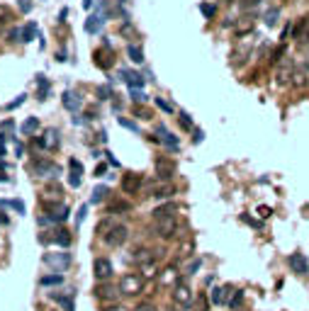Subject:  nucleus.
Segmentation results:
<instances>
[{
  "instance_id": "1",
  "label": "nucleus",
  "mask_w": 309,
  "mask_h": 311,
  "mask_svg": "<svg viewBox=\"0 0 309 311\" xmlns=\"http://www.w3.org/2000/svg\"><path fill=\"white\" fill-rule=\"evenodd\" d=\"M47 217H39V226H54V224H63L71 217V207L66 202H44Z\"/></svg>"
},
{
  "instance_id": "2",
  "label": "nucleus",
  "mask_w": 309,
  "mask_h": 311,
  "mask_svg": "<svg viewBox=\"0 0 309 311\" xmlns=\"http://www.w3.org/2000/svg\"><path fill=\"white\" fill-rule=\"evenodd\" d=\"M178 231H180V224H178L175 217H161V219H154V226H151V233H154L156 238H161V241H170V238H175Z\"/></svg>"
},
{
  "instance_id": "3",
  "label": "nucleus",
  "mask_w": 309,
  "mask_h": 311,
  "mask_svg": "<svg viewBox=\"0 0 309 311\" xmlns=\"http://www.w3.org/2000/svg\"><path fill=\"white\" fill-rule=\"evenodd\" d=\"M32 146L39 148V151H56L58 146H61V132H58L56 127H49L47 132L32 136Z\"/></svg>"
},
{
  "instance_id": "4",
  "label": "nucleus",
  "mask_w": 309,
  "mask_h": 311,
  "mask_svg": "<svg viewBox=\"0 0 309 311\" xmlns=\"http://www.w3.org/2000/svg\"><path fill=\"white\" fill-rule=\"evenodd\" d=\"M29 170L37 178H56V175H61V166H56L54 161H49L47 156H34L29 161Z\"/></svg>"
},
{
  "instance_id": "5",
  "label": "nucleus",
  "mask_w": 309,
  "mask_h": 311,
  "mask_svg": "<svg viewBox=\"0 0 309 311\" xmlns=\"http://www.w3.org/2000/svg\"><path fill=\"white\" fill-rule=\"evenodd\" d=\"M127 238H129V226H127V224H112L110 228H105V233H103V243H105L107 248L124 246Z\"/></svg>"
},
{
  "instance_id": "6",
  "label": "nucleus",
  "mask_w": 309,
  "mask_h": 311,
  "mask_svg": "<svg viewBox=\"0 0 309 311\" xmlns=\"http://www.w3.org/2000/svg\"><path fill=\"white\" fill-rule=\"evenodd\" d=\"M119 292H122V297H139L141 292H144V284L146 280L141 277L139 272H127L122 280H119Z\"/></svg>"
},
{
  "instance_id": "7",
  "label": "nucleus",
  "mask_w": 309,
  "mask_h": 311,
  "mask_svg": "<svg viewBox=\"0 0 309 311\" xmlns=\"http://www.w3.org/2000/svg\"><path fill=\"white\" fill-rule=\"evenodd\" d=\"M93 292H95V297H98L105 307H107V304H117V302H119V297H122L119 284L110 282V280H107V282H100L95 289H93Z\"/></svg>"
},
{
  "instance_id": "8",
  "label": "nucleus",
  "mask_w": 309,
  "mask_h": 311,
  "mask_svg": "<svg viewBox=\"0 0 309 311\" xmlns=\"http://www.w3.org/2000/svg\"><path fill=\"white\" fill-rule=\"evenodd\" d=\"M175 185L170 180H158V182H151L146 187V197H154V199H170L175 195Z\"/></svg>"
},
{
  "instance_id": "9",
  "label": "nucleus",
  "mask_w": 309,
  "mask_h": 311,
  "mask_svg": "<svg viewBox=\"0 0 309 311\" xmlns=\"http://www.w3.org/2000/svg\"><path fill=\"white\" fill-rule=\"evenodd\" d=\"M119 185H122V192H124V195H139L141 190L146 187V180H144V175H139V173H124Z\"/></svg>"
},
{
  "instance_id": "10",
  "label": "nucleus",
  "mask_w": 309,
  "mask_h": 311,
  "mask_svg": "<svg viewBox=\"0 0 309 311\" xmlns=\"http://www.w3.org/2000/svg\"><path fill=\"white\" fill-rule=\"evenodd\" d=\"M173 302H175V307H180V309H190L193 302H195V294H193V289L185 282H178L173 287Z\"/></svg>"
},
{
  "instance_id": "11",
  "label": "nucleus",
  "mask_w": 309,
  "mask_h": 311,
  "mask_svg": "<svg viewBox=\"0 0 309 311\" xmlns=\"http://www.w3.org/2000/svg\"><path fill=\"white\" fill-rule=\"evenodd\" d=\"M295 63H292V58H282L280 63H278V71H275V85H280V88H285V85L292 83V78H295Z\"/></svg>"
},
{
  "instance_id": "12",
  "label": "nucleus",
  "mask_w": 309,
  "mask_h": 311,
  "mask_svg": "<svg viewBox=\"0 0 309 311\" xmlns=\"http://www.w3.org/2000/svg\"><path fill=\"white\" fill-rule=\"evenodd\" d=\"M292 39H295L297 46H309V15L300 17L292 25Z\"/></svg>"
},
{
  "instance_id": "13",
  "label": "nucleus",
  "mask_w": 309,
  "mask_h": 311,
  "mask_svg": "<svg viewBox=\"0 0 309 311\" xmlns=\"http://www.w3.org/2000/svg\"><path fill=\"white\" fill-rule=\"evenodd\" d=\"M93 272H95V277H98L100 282H107V280L112 277V272H114L112 260H110V258H105V255L95 258V260H93Z\"/></svg>"
},
{
  "instance_id": "14",
  "label": "nucleus",
  "mask_w": 309,
  "mask_h": 311,
  "mask_svg": "<svg viewBox=\"0 0 309 311\" xmlns=\"http://www.w3.org/2000/svg\"><path fill=\"white\" fill-rule=\"evenodd\" d=\"M231 294H234V287H231V284L212 287V289H209V302H212L214 307H222V304H229Z\"/></svg>"
},
{
  "instance_id": "15",
  "label": "nucleus",
  "mask_w": 309,
  "mask_h": 311,
  "mask_svg": "<svg viewBox=\"0 0 309 311\" xmlns=\"http://www.w3.org/2000/svg\"><path fill=\"white\" fill-rule=\"evenodd\" d=\"M287 267L297 275H309V260L305 253H290L287 255Z\"/></svg>"
},
{
  "instance_id": "16",
  "label": "nucleus",
  "mask_w": 309,
  "mask_h": 311,
  "mask_svg": "<svg viewBox=\"0 0 309 311\" xmlns=\"http://www.w3.org/2000/svg\"><path fill=\"white\" fill-rule=\"evenodd\" d=\"M156 277H158V284H163V287H175V284L180 282V280H178V277H180L178 265H173V263L166 265L163 270H158V275H156Z\"/></svg>"
},
{
  "instance_id": "17",
  "label": "nucleus",
  "mask_w": 309,
  "mask_h": 311,
  "mask_svg": "<svg viewBox=\"0 0 309 311\" xmlns=\"http://www.w3.org/2000/svg\"><path fill=\"white\" fill-rule=\"evenodd\" d=\"M175 170H178V166H175V161L173 158H156V175H158V180H170L173 175H175Z\"/></svg>"
},
{
  "instance_id": "18",
  "label": "nucleus",
  "mask_w": 309,
  "mask_h": 311,
  "mask_svg": "<svg viewBox=\"0 0 309 311\" xmlns=\"http://www.w3.org/2000/svg\"><path fill=\"white\" fill-rule=\"evenodd\" d=\"M156 136H158V143L166 146L168 151H178L180 148V139L175 134H170L166 127H156Z\"/></svg>"
},
{
  "instance_id": "19",
  "label": "nucleus",
  "mask_w": 309,
  "mask_h": 311,
  "mask_svg": "<svg viewBox=\"0 0 309 311\" xmlns=\"http://www.w3.org/2000/svg\"><path fill=\"white\" fill-rule=\"evenodd\" d=\"M119 76H122V81L129 85L132 90H144V85H146V81H144V76L141 73H137V71H129V68H122L119 71Z\"/></svg>"
},
{
  "instance_id": "20",
  "label": "nucleus",
  "mask_w": 309,
  "mask_h": 311,
  "mask_svg": "<svg viewBox=\"0 0 309 311\" xmlns=\"http://www.w3.org/2000/svg\"><path fill=\"white\" fill-rule=\"evenodd\" d=\"M61 102H63V107H66L68 112H78L81 105H83V97H81L76 90H66V92L61 95Z\"/></svg>"
},
{
  "instance_id": "21",
  "label": "nucleus",
  "mask_w": 309,
  "mask_h": 311,
  "mask_svg": "<svg viewBox=\"0 0 309 311\" xmlns=\"http://www.w3.org/2000/svg\"><path fill=\"white\" fill-rule=\"evenodd\" d=\"M68 185L71 187H81V175H83V163L78 158H68Z\"/></svg>"
},
{
  "instance_id": "22",
  "label": "nucleus",
  "mask_w": 309,
  "mask_h": 311,
  "mask_svg": "<svg viewBox=\"0 0 309 311\" xmlns=\"http://www.w3.org/2000/svg\"><path fill=\"white\" fill-rule=\"evenodd\" d=\"M44 241L56 243L58 248H68V246H71V241H73V236H71V231H68V228H56V231H54V236H49V238H44ZM44 241H42V243H44Z\"/></svg>"
},
{
  "instance_id": "23",
  "label": "nucleus",
  "mask_w": 309,
  "mask_h": 311,
  "mask_svg": "<svg viewBox=\"0 0 309 311\" xmlns=\"http://www.w3.org/2000/svg\"><path fill=\"white\" fill-rule=\"evenodd\" d=\"M44 263H49V265H56L58 270H61V267H68V265H71V255H68V253L44 255Z\"/></svg>"
},
{
  "instance_id": "24",
  "label": "nucleus",
  "mask_w": 309,
  "mask_h": 311,
  "mask_svg": "<svg viewBox=\"0 0 309 311\" xmlns=\"http://www.w3.org/2000/svg\"><path fill=\"white\" fill-rule=\"evenodd\" d=\"M54 302H58L61 307H63V311H76V304H73V294H58V292H52L49 294Z\"/></svg>"
},
{
  "instance_id": "25",
  "label": "nucleus",
  "mask_w": 309,
  "mask_h": 311,
  "mask_svg": "<svg viewBox=\"0 0 309 311\" xmlns=\"http://www.w3.org/2000/svg\"><path fill=\"white\" fill-rule=\"evenodd\" d=\"M105 212H107V214H124V212H132V204H129L127 199H117V202H110V204H107Z\"/></svg>"
},
{
  "instance_id": "26",
  "label": "nucleus",
  "mask_w": 309,
  "mask_h": 311,
  "mask_svg": "<svg viewBox=\"0 0 309 311\" xmlns=\"http://www.w3.org/2000/svg\"><path fill=\"white\" fill-rule=\"evenodd\" d=\"M37 88H39V90H37V100H39V102H44V100L49 97L52 83H49V81H47L44 76H37Z\"/></svg>"
},
{
  "instance_id": "27",
  "label": "nucleus",
  "mask_w": 309,
  "mask_h": 311,
  "mask_svg": "<svg viewBox=\"0 0 309 311\" xmlns=\"http://www.w3.org/2000/svg\"><path fill=\"white\" fill-rule=\"evenodd\" d=\"M20 132H22L25 136H34V134L39 132V119H37V117H27V119L22 122Z\"/></svg>"
},
{
  "instance_id": "28",
  "label": "nucleus",
  "mask_w": 309,
  "mask_h": 311,
  "mask_svg": "<svg viewBox=\"0 0 309 311\" xmlns=\"http://www.w3.org/2000/svg\"><path fill=\"white\" fill-rule=\"evenodd\" d=\"M103 25H105V20H103V17L90 15V17L85 20V32H88V34H98V32L103 29Z\"/></svg>"
},
{
  "instance_id": "29",
  "label": "nucleus",
  "mask_w": 309,
  "mask_h": 311,
  "mask_svg": "<svg viewBox=\"0 0 309 311\" xmlns=\"http://www.w3.org/2000/svg\"><path fill=\"white\" fill-rule=\"evenodd\" d=\"M44 195H49V199H44V202H63V199H61V185H58V182H49V185L44 187Z\"/></svg>"
},
{
  "instance_id": "30",
  "label": "nucleus",
  "mask_w": 309,
  "mask_h": 311,
  "mask_svg": "<svg viewBox=\"0 0 309 311\" xmlns=\"http://www.w3.org/2000/svg\"><path fill=\"white\" fill-rule=\"evenodd\" d=\"M107 197H110V187H107V185H98V187L93 190L90 202H93V204H100L103 199H107Z\"/></svg>"
},
{
  "instance_id": "31",
  "label": "nucleus",
  "mask_w": 309,
  "mask_h": 311,
  "mask_svg": "<svg viewBox=\"0 0 309 311\" xmlns=\"http://www.w3.org/2000/svg\"><path fill=\"white\" fill-rule=\"evenodd\" d=\"M15 22V10H10L5 2H0V25H12Z\"/></svg>"
},
{
  "instance_id": "32",
  "label": "nucleus",
  "mask_w": 309,
  "mask_h": 311,
  "mask_svg": "<svg viewBox=\"0 0 309 311\" xmlns=\"http://www.w3.org/2000/svg\"><path fill=\"white\" fill-rule=\"evenodd\" d=\"M178 207L173 204V202H168V204H161V207H156L154 209V219H161V217H173V212H175Z\"/></svg>"
},
{
  "instance_id": "33",
  "label": "nucleus",
  "mask_w": 309,
  "mask_h": 311,
  "mask_svg": "<svg viewBox=\"0 0 309 311\" xmlns=\"http://www.w3.org/2000/svg\"><path fill=\"white\" fill-rule=\"evenodd\" d=\"M127 56L132 58L134 63H144V49L137 44H127Z\"/></svg>"
},
{
  "instance_id": "34",
  "label": "nucleus",
  "mask_w": 309,
  "mask_h": 311,
  "mask_svg": "<svg viewBox=\"0 0 309 311\" xmlns=\"http://www.w3.org/2000/svg\"><path fill=\"white\" fill-rule=\"evenodd\" d=\"M263 20H265V25H268V27H275V25H278V20H280V7H270V10H265Z\"/></svg>"
},
{
  "instance_id": "35",
  "label": "nucleus",
  "mask_w": 309,
  "mask_h": 311,
  "mask_svg": "<svg viewBox=\"0 0 309 311\" xmlns=\"http://www.w3.org/2000/svg\"><path fill=\"white\" fill-rule=\"evenodd\" d=\"M241 304H244V289H234V294H231V299H229L226 307H229L231 311H236Z\"/></svg>"
},
{
  "instance_id": "36",
  "label": "nucleus",
  "mask_w": 309,
  "mask_h": 311,
  "mask_svg": "<svg viewBox=\"0 0 309 311\" xmlns=\"http://www.w3.org/2000/svg\"><path fill=\"white\" fill-rule=\"evenodd\" d=\"M178 124H180L185 132H193V129H195V122H193V117H190L188 112H180V114H178Z\"/></svg>"
},
{
  "instance_id": "37",
  "label": "nucleus",
  "mask_w": 309,
  "mask_h": 311,
  "mask_svg": "<svg viewBox=\"0 0 309 311\" xmlns=\"http://www.w3.org/2000/svg\"><path fill=\"white\" fill-rule=\"evenodd\" d=\"M34 37H37V25H34V22H29V25L22 27V44H29Z\"/></svg>"
},
{
  "instance_id": "38",
  "label": "nucleus",
  "mask_w": 309,
  "mask_h": 311,
  "mask_svg": "<svg viewBox=\"0 0 309 311\" xmlns=\"http://www.w3.org/2000/svg\"><path fill=\"white\" fill-rule=\"evenodd\" d=\"M63 282V275L58 272V275H44L42 280H39V284L42 287H54V284H61Z\"/></svg>"
},
{
  "instance_id": "39",
  "label": "nucleus",
  "mask_w": 309,
  "mask_h": 311,
  "mask_svg": "<svg viewBox=\"0 0 309 311\" xmlns=\"http://www.w3.org/2000/svg\"><path fill=\"white\" fill-rule=\"evenodd\" d=\"M200 12H202L207 20H214V15H217V5H212V2H202V5H200Z\"/></svg>"
},
{
  "instance_id": "40",
  "label": "nucleus",
  "mask_w": 309,
  "mask_h": 311,
  "mask_svg": "<svg viewBox=\"0 0 309 311\" xmlns=\"http://www.w3.org/2000/svg\"><path fill=\"white\" fill-rule=\"evenodd\" d=\"M7 42L12 44H22V27H12L7 32Z\"/></svg>"
},
{
  "instance_id": "41",
  "label": "nucleus",
  "mask_w": 309,
  "mask_h": 311,
  "mask_svg": "<svg viewBox=\"0 0 309 311\" xmlns=\"http://www.w3.org/2000/svg\"><path fill=\"white\" fill-rule=\"evenodd\" d=\"M282 58H285V44H280V46H278V49L270 54V63H275V66H278Z\"/></svg>"
},
{
  "instance_id": "42",
  "label": "nucleus",
  "mask_w": 309,
  "mask_h": 311,
  "mask_svg": "<svg viewBox=\"0 0 309 311\" xmlns=\"http://www.w3.org/2000/svg\"><path fill=\"white\" fill-rule=\"evenodd\" d=\"M156 107H158V110H163V112H168V114L173 112V110H175V107L170 105L166 97H156Z\"/></svg>"
},
{
  "instance_id": "43",
  "label": "nucleus",
  "mask_w": 309,
  "mask_h": 311,
  "mask_svg": "<svg viewBox=\"0 0 309 311\" xmlns=\"http://www.w3.org/2000/svg\"><path fill=\"white\" fill-rule=\"evenodd\" d=\"M117 122H119V124H122L124 129H129V132H139V127H137V122H132V119H124V117H119Z\"/></svg>"
},
{
  "instance_id": "44",
  "label": "nucleus",
  "mask_w": 309,
  "mask_h": 311,
  "mask_svg": "<svg viewBox=\"0 0 309 311\" xmlns=\"http://www.w3.org/2000/svg\"><path fill=\"white\" fill-rule=\"evenodd\" d=\"M305 83H307V71H295L292 85H305Z\"/></svg>"
},
{
  "instance_id": "45",
  "label": "nucleus",
  "mask_w": 309,
  "mask_h": 311,
  "mask_svg": "<svg viewBox=\"0 0 309 311\" xmlns=\"http://www.w3.org/2000/svg\"><path fill=\"white\" fill-rule=\"evenodd\" d=\"M200 267H202V260H200V258H195V260H193V263L185 267V275H195Z\"/></svg>"
},
{
  "instance_id": "46",
  "label": "nucleus",
  "mask_w": 309,
  "mask_h": 311,
  "mask_svg": "<svg viewBox=\"0 0 309 311\" xmlns=\"http://www.w3.org/2000/svg\"><path fill=\"white\" fill-rule=\"evenodd\" d=\"M197 304H200V311H207V309H209V304H212V302H209V297H207V294L202 292V294L197 297Z\"/></svg>"
},
{
  "instance_id": "47",
  "label": "nucleus",
  "mask_w": 309,
  "mask_h": 311,
  "mask_svg": "<svg viewBox=\"0 0 309 311\" xmlns=\"http://www.w3.org/2000/svg\"><path fill=\"white\" fill-rule=\"evenodd\" d=\"M7 207H12L17 214H25V204H22V199H10V202H7Z\"/></svg>"
},
{
  "instance_id": "48",
  "label": "nucleus",
  "mask_w": 309,
  "mask_h": 311,
  "mask_svg": "<svg viewBox=\"0 0 309 311\" xmlns=\"http://www.w3.org/2000/svg\"><path fill=\"white\" fill-rule=\"evenodd\" d=\"M25 100H27V95H17V97H15V100H12V102H10V105L5 107V110H17V107H20V105H22Z\"/></svg>"
},
{
  "instance_id": "49",
  "label": "nucleus",
  "mask_w": 309,
  "mask_h": 311,
  "mask_svg": "<svg viewBox=\"0 0 309 311\" xmlns=\"http://www.w3.org/2000/svg\"><path fill=\"white\" fill-rule=\"evenodd\" d=\"M132 100H134V102H146L149 95H146L144 90H132Z\"/></svg>"
},
{
  "instance_id": "50",
  "label": "nucleus",
  "mask_w": 309,
  "mask_h": 311,
  "mask_svg": "<svg viewBox=\"0 0 309 311\" xmlns=\"http://www.w3.org/2000/svg\"><path fill=\"white\" fill-rule=\"evenodd\" d=\"M88 209H90L88 204H81V207H78V214H76V224H81V222H83L85 214H88Z\"/></svg>"
},
{
  "instance_id": "51",
  "label": "nucleus",
  "mask_w": 309,
  "mask_h": 311,
  "mask_svg": "<svg viewBox=\"0 0 309 311\" xmlns=\"http://www.w3.org/2000/svg\"><path fill=\"white\" fill-rule=\"evenodd\" d=\"M134 311H158V309H156V304H151V302H141Z\"/></svg>"
},
{
  "instance_id": "52",
  "label": "nucleus",
  "mask_w": 309,
  "mask_h": 311,
  "mask_svg": "<svg viewBox=\"0 0 309 311\" xmlns=\"http://www.w3.org/2000/svg\"><path fill=\"white\" fill-rule=\"evenodd\" d=\"M17 5H20V10H22V12H32V7H34V2H32V0H20Z\"/></svg>"
},
{
  "instance_id": "53",
  "label": "nucleus",
  "mask_w": 309,
  "mask_h": 311,
  "mask_svg": "<svg viewBox=\"0 0 309 311\" xmlns=\"http://www.w3.org/2000/svg\"><path fill=\"white\" fill-rule=\"evenodd\" d=\"M260 5V0H241V10H249V7H256Z\"/></svg>"
},
{
  "instance_id": "54",
  "label": "nucleus",
  "mask_w": 309,
  "mask_h": 311,
  "mask_svg": "<svg viewBox=\"0 0 309 311\" xmlns=\"http://www.w3.org/2000/svg\"><path fill=\"white\" fill-rule=\"evenodd\" d=\"M103 175H107V166H105V163H98V168H95V178H103Z\"/></svg>"
},
{
  "instance_id": "55",
  "label": "nucleus",
  "mask_w": 309,
  "mask_h": 311,
  "mask_svg": "<svg viewBox=\"0 0 309 311\" xmlns=\"http://www.w3.org/2000/svg\"><path fill=\"white\" fill-rule=\"evenodd\" d=\"M134 114H137L139 119H151V112H149V110H141V107H137V110H134Z\"/></svg>"
},
{
  "instance_id": "56",
  "label": "nucleus",
  "mask_w": 309,
  "mask_h": 311,
  "mask_svg": "<svg viewBox=\"0 0 309 311\" xmlns=\"http://www.w3.org/2000/svg\"><path fill=\"white\" fill-rule=\"evenodd\" d=\"M103 311H129L127 307H122V304H107Z\"/></svg>"
},
{
  "instance_id": "57",
  "label": "nucleus",
  "mask_w": 309,
  "mask_h": 311,
  "mask_svg": "<svg viewBox=\"0 0 309 311\" xmlns=\"http://www.w3.org/2000/svg\"><path fill=\"white\" fill-rule=\"evenodd\" d=\"M256 212H258V217H263V219H265V217H270V207H258Z\"/></svg>"
},
{
  "instance_id": "58",
  "label": "nucleus",
  "mask_w": 309,
  "mask_h": 311,
  "mask_svg": "<svg viewBox=\"0 0 309 311\" xmlns=\"http://www.w3.org/2000/svg\"><path fill=\"white\" fill-rule=\"evenodd\" d=\"M193 134H195V136H193V141L195 143H200L202 139H205V132H200V129H193Z\"/></svg>"
},
{
  "instance_id": "59",
  "label": "nucleus",
  "mask_w": 309,
  "mask_h": 311,
  "mask_svg": "<svg viewBox=\"0 0 309 311\" xmlns=\"http://www.w3.org/2000/svg\"><path fill=\"white\" fill-rule=\"evenodd\" d=\"M66 17H68V7H61L58 10V22H66Z\"/></svg>"
},
{
  "instance_id": "60",
  "label": "nucleus",
  "mask_w": 309,
  "mask_h": 311,
  "mask_svg": "<svg viewBox=\"0 0 309 311\" xmlns=\"http://www.w3.org/2000/svg\"><path fill=\"white\" fill-rule=\"evenodd\" d=\"M5 141H7V136L0 132V151H2V153H5Z\"/></svg>"
},
{
  "instance_id": "61",
  "label": "nucleus",
  "mask_w": 309,
  "mask_h": 311,
  "mask_svg": "<svg viewBox=\"0 0 309 311\" xmlns=\"http://www.w3.org/2000/svg\"><path fill=\"white\" fill-rule=\"evenodd\" d=\"M0 224H10V217H7V214H5V212H2V214H0Z\"/></svg>"
},
{
  "instance_id": "62",
  "label": "nucleus",
  "mask_w": 309,
  "mask_h": 311,
  "mask_svg": "<svg viewBox=\"0 0 309 311\" xmlns=\"http://www.w3.org/2000/svg\"><path fill=\"white\" fill-rule=\"evenodd\" d=\"M83 7L85 10H90V7H93V0H83Z\"/></svg>"
},
{
  "instance_id": "63",
  "label": "nucleus",
  "mask_w": 309,
  "mask_h": 311,
  "mask_svg": "<svg viewBox=\"0 0 309 311\" xmlns=\"http://www.w3.org/2000/svg\"><path fill=\"white\" fill-rule=\"evenodd\" d=\"M117 2H122V5H124V2H127V0H117Z\"/></svg>"
}]
</instances>
